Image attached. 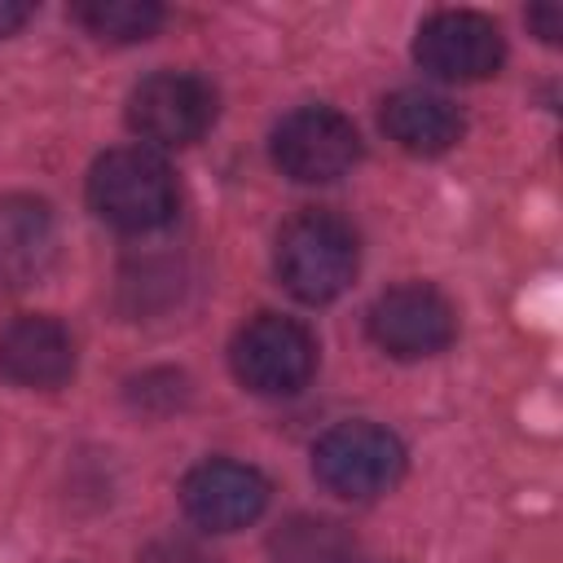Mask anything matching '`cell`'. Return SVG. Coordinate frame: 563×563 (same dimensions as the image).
<instances>
[{
	"instance_id": "obj_10",
	"label": "cell",
	"mask_w": 563,
	"mask_h": 563,
	"mask_svg": "<svg viewBox=\"0 0 563 563\" xmlns=\"http://www.w3.org/2000/svg\"><path fill=\"white\" fill-rule=\"evenodd\" d=\"M57 260V220L44 198L4 194L0 198V282L35 286Z\"/></svg>"
},
{
	"instance_id": "obj_12",
	"label": "cell",
	"mask_w": 563,
	"mask_h": 563,
	"mask_svg": "<svg viewBox=\"0 0 563 563\" xmlns=\"http://www.w3.org/2000/svg\"><path fill=\"white\" fill-rule=\"evenodd\" d=\"M383 132L405 150V154H444L462 136V114L449 97L427 92V88H400L383 101Z\"/></svg>"
},
{
	"instance_id": "obj_18",
	"label": "cell",
	"mask_w": 563,
	"mask_h": 563,
	"mask_svg": "<svg viewBox=\"0 0 563 563\" xmlns=\"http://www.w3.org/2000/svg\"><path fill=\"white\" fill-rule=\"evenodd\" d=\"M343 563H374V559H361V554H347Z\"/></svg>"
},
{
	"instance_id": "obj_2",
	"label": "cell",
	"mask_w": 563,
	"mask_h": 563,
	"mask_svg": "<svg viewBox=\"0 0 563 563\" xmlns=\"http://www.w3.org/2000/svg\"><path fill=\"white\" fill-rule=\"evenodd\" d=\"M277 277L282 286L303 303H330L339 299L361 264L356 233L334 211H299L277 233Z\"/></svg>"
},
{
	"instance_id": "obj_16",
	"label": "cell",
	"mask_w": 563,
	"mask_h": 563,
	"mask_svg": "<svg viewBox=\"0 0 563 563\" xmlns=\"http://www.w3.org/2000/svg\"><path fill=\"white\" fill-rule=\"evenodd\" d=\"M528 22L537 26V35H541L545 44H554V40L563 35V9H559V4H537V9H528Z\"/></svg>"
},
{
	"instance_id": "obj_6",
	"label": "cell",
	"mask_w": 563,
	"mask_h": 563,
	"mask_svg": "<svg viewBox=\"0 0 563 563\" xmlns=\"http://www.w3.org/2000/svg\"><path fill=\"white\" fill-rule=\"evenodd\" d=\"M361 158V136L347 114L330 106H299L273 128V163L299 185H330Z\"/></svg>"
},
{
	"instance_id": "obj_8",
	"label": "cell",
	"mask_w": 563,
	"mask_h": 563,
	"mask_svg": "<svg viewBox=\"0 0 563 563\" xmlns=\"http://www.w3.org/2000/svg\"><path fill=\"white\" fill-rule=\"evenodd\" d=\"M453 334H457V312L427 282L391 286L369 308V339L387 356H400V361L435 356L453 343Z\"/></svg>"
},
{
	"instance_id": "obj_5",
	"label": "cell",
	"mask_w": 563,
	"mask_h": 563,
	"mask_svg": "<svg viewBox=\"0 0 563 563\" xmlns=\"http://www.w3.org/2000/svg\"><path fill=\"white\" fill-rule=\"evenodd\" d=\"M216 123V88L194 70H154L128 92V128L158 150L202 141Z\"/></svg>"
},
{
	"instance_id": "obj_3",
	"label": "cell",
	"mask_w": 563,
	"mask_h": 563,
	"mask_svg": "<svg viewBox=\"0 0 563 563\" xmlns=\"http://www.w3.org/2000/svg\"><path fill=\"white\" fill-rule=\"evenodd\" d=\"M229 365L255 396H295L317 369V339L295 317L260 312L233 334Z\"/></svg>"
},
{
	"instance_id": "obj_11",
	"label": "cell",
	"mask_w": 563,
	"mask_h": 563,
	"mask_svg": "<svg viewBox=\"0 0 563 563\" xmlns=\"http://www.w3.org/2000/svg\"><path fill=\"white\" fill-rule=\"evenodd\" d=\"M0 374L18 387H62L75 374V339L53 317H13L0 330Z\"/></svg>"
},
{
	"instance_id": "obj_15",
	"label": "cell",
	"mask_w": 563,
	"mask_h": 563,
	"mask_svg": "<svg viewBox=\"0 0 563 563\" xmlns=\"http://www.w3.org/2000/svg\"><path fill=\"white\" fill-rule=\"evenodd\" d=\"M141 563H216V559L198 541H189V537H163V541H154L145 550Z\"/></svg>"
},
{
	"instance_id": "obj_17",
	"label": "cell",
	"mask_w": 563,
	"mask_h": 563,
	"mask_svg": "<svg viewBox=\"0 0 563 563\" xmlns=\"http://www.w3.org/2000/svg\"><path fill=\"white\" fill-rule=\"evenodd\" d=\"M31 4H22V0H0V35H13V31H22L26 22H31Z\"/></svg>"
},
{
	"instance_id": "obj_4",
	"label": "cell",
	"mask_w": 563,
	"mask_h": 563,
	"mask_svg": "<svg viewBox=\"0 0 563 563\" xmlns=\"http://www.w3.org/2000/svg\"><path fill=\"white\" fill-rule=\"evenodd\" d=\"M312 475L325 493L365 501L405 475V444L378 422H339L317 440Z\"/></svg>"
},
{
	"instance_id": "obj_7",
	"label": "cell",
	"mask_w": 563,
	"mask_h": 563,
	"mask_svg": "<svg viewBox=\"0 0 563 563\" xmlns=\"http://www.w3.org/2000/svg\"><path fill=\"white\" fill-rule=\"evenodd\" d=\"M506 57V40L493 18L471 9L431 13L413 35V62L444 84H475L497 75Z\"/></svg>"
},
{
	"instance_id": "obj_1",
	"label": "cell",
	"mask_w": 563,
	"mask_h": 563,
	"mask_svg": "<svg viewBox=\"0 0 563 563\" xmlns=\"http://www.w3.org/2000/svg\"><path fill=\"white\" fill-rule=\"evenodd\" d=\"M176 202L180 189L172 167L145 145L106 150L88 172V207L119 233L163 229L176 216Z\"/></svg>"
},
{
	"instance_id": "obj_14",
	"label": "cell",
	"mask_w": 563,
	"mask_h": 563,
	"mask_svg": "<svg viewBox=\"0 0 563 563\" xmlns=\"http://www.w3.org/2000/svg\"><path fill=\"white\" fill-rule=\"evenodd\" d=\"M273 554L277 563H343L347 554H356V545L339 523L299 515L273 537Z\"/></svg>"
},
{
	"instance_id": "obj_13",
	"label": "cell",
	"mask_w": 563,
	"mask_h": 563,
	"mask_svg": "<svg viewBox=\"0 0 563 563\" xmlns=\"http://www.w3.org/2000/svg\"><path fill=\"white\" fill-rule=\"evenodd\" d=\"M75 22L88 26L97 40L136 44L158 31L163 9L154 0H88V4H75Z\"/></svg>"
},
{
	"instance_id": "obj_9",
	"label": "cell",
	"mask_w": 563,
	"mask_h": 563,
	"mask_svg": "<svg viewBox=\"0 0 563 563\" xmlns=\"http://www.w3.org/2000/svg\"><path fill=\"white\" fill-rule=\"evenodd\" d=\"M180 506L207 532H238L264 515L268 479L251 462L207 457L180 479Z\"/></svg>"
}]
</instances>
